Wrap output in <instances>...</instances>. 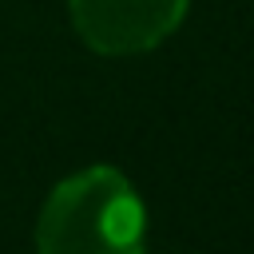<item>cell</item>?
Returning a JSON list of instances; mask_svg holds the SVG:
<instances>
[{
	"instance_id": "cell-1",
	"label": "cell",
	"mask_w": 254,
	"mask_h": 254,
	"mask_svg": "<svg viewBox=\"0 0 254 254\" xmlns=\"http://www.w3.org/2000/svg\"><path fill=\"white\" fill-rule=\"evenodd\" d=\"M147 210L135 183L115 167H87L52 187L40 222V254H143Z\"/></svg>"
},
{
	"instance_id": "cell-2",
	"label": "cell",
	"mask_w": 254,
	"mask_h": 254,
	"mask_svg": "<svg viewBox=\"0 0 254 254\" xmlns=\"http://www.w3.org/2000/svg\"><path fill=\"white\" fill-rule=\"evenodd\" d=\"M190 0H67L75 36L99 56H139L159 48L187 16Z\"/></svg>"
}]
</instances>
